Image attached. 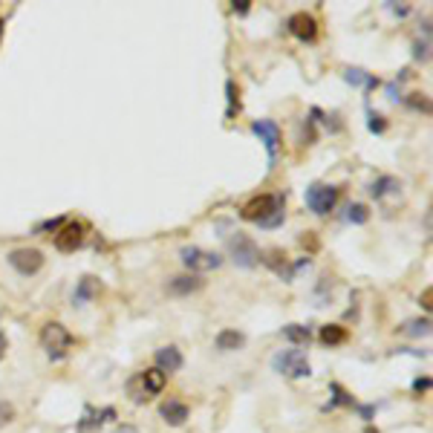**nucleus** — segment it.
Listing matches in <instances>:
<instances>
[{
    "label": "nucleus",
    "instance_id": "nucleus-23",
    "mask_svg": "<svg viewBox=\"0 0 433 433\" xmlns=\"http://www.w3.org/2000/svg\"><path fill=\"white\" fill-rule=\"evenodd\" d=\"M399 332L411 335V338H427L430 335V318H413V321H404L399 327Z\"/></svg>",
    "mask_w": 433,
    "mask_h": 433
},
{
    "label": "nucleus",
    "instance_id": "nucleus-18",
    "mask_svg": "<svg viewBox=\"0 0 433 433\" xmlns=\"http://www.w3.org/2000/svg\"><path fill=\"white\" fill-rule=\"evenodd\" d=\"M260 263L269 266L275 275H280L286 283H292V272H289V260L283 249H269V252H260Z\"/></svg>",
    "mask_w": 433,
    "mask_h": 433
},
{
    "label": "nucleus",
    "instance_id": "nucleus-29",
    "mask_svg": "<svg viewBox=\"0 0 433 433\" xmlns=\"http://www.w3.org/2000/svg\"><path fill=\"white\" fill-rule=\"evenodd\" d=\"M128 396H130V401H133V404H144V401H151V399H148V393L142 390L139 376H133V378L128 381Z\"/></svg>",
    "mask_w": 433,
    "mask_h": 433
},
{
    "label": "nucleus",
    "instance_id": "nucleus-19",
    "mask_svg": "<svg viewBox=\"0 0 433 433\" xmlns=\"http://www.w3.org/2000/svg\"><path fill=\"white\" fill-rule=\"evenodd\" d=\"M243 344H246V335L240 329H220L214 338V350H220V352H237V350H243Z\"/></svg>",
    "mask_w": 433,
    "mask_h": 433
},
{
    "label": "nucleus",
    "instance_id": "nucleus-36",
    "mask_svg": "<svg viewBox=\"0 0 433 433\" xmlns=\"http://www.w3.org/2000/svg\"><path fill=\"white\" fill-rule=\"evenodd\" d=\"M427 390H430V376L413 378V393H416V396H422V393H427Z\"/></svg>",
    "mask_w": 433,
    "mask_h": 433
},
{
    "label": "nucleus",
    "instance_id": "nucleus-39",
    "mask_svg": "<svg viewBox=\"0 0 433 433\" xmlns=\"http://www.w3.org/2000/svg\"><path fill=\"white\" fill-rule=\"evenodd\" d=\"M387 9H390L393 15H399V18H404L407 12H411V6H393V4H387Z\"/></svg>",
    "mask_w": 433,
    "mask_h": 433
},
{
    "label": "nucleus",
    "instance_id": "nucleus-21",
    "mask_svg": "<svg viewBox=\"0 0 433 433\" xmlns=\"http://www.w3.org/2000/svg\"><path fill=\"white\" fill-rule=\"evenodd\" d=\"M280 338H286L292 347H306L312 341V327H306V324H286L280 329Z\"/></svg>",
    "mask_w": 433,
    "mask_h": 433
},
{
    "label": "nucleus",
    "instance_id": "nucleus-13",
    "mask_svg": "<svg viewBox=\"0 0 433 433\" xmlns=\"http://www.w3.org/2000/svg\"><path fill=\"white\" fill-rule=\"evenodd\" d=\"M159 416L165 425H171V427H182L188 419H191V407L179 399H165L159 404Z\"/></svg>",
    "mask_w": 433,
    "mask_h": 433
},
{
    "label": "nucleus",
    "instance_id": "nucleus-24",
    "mask_svg": "<svg viewBox=\"0 0 433 433\" xmlns=\"http://www.w3.org/2000/svg\"><path fill=\"white\" fill-rule=\"evenodd\" d=\"M344 220H347L350 226H367L370 208H367L364 202H350V205H347V214H344Z\"/></svg>",
    "mask_w": 433,
    "mask_h": 433
},
{
    "label": "nucleus",
    "instance_id": "nucleus-34",
    "mask_svg": "<svg viewBox=\"0 0 433 433\" xmlns=\"http://www.w3.org/2000/svg\"><path fill=\"white\" fill-rule=\"evenodd\" d=\"M427 50H430V41H427V38H425V41H416V46H413V58H416V61H427V58H430Z\"/></svg>",
    "mask_w": 433,
    "mask_h": 433
},
{
    "label": "nucleus",
    "instance_id": "nucleus-9",
    "mask_svg": "<svg viewBox=\"0 0 433 433\" xmlns=\"http://www.w3.org/2000/svg\"><path fill=\"white\" fill-rule=\"evenodd\" d=\"M84 240H87V226L78 223V220H67V223L58 228V234H55L53 243H55L58 252L69 254V252H78V249L84 246Z\"/></svg>",
    "mask_w": 433,
    "mask_h": 433
},
{
    "label": "nucleus",
    "instance_id": "nucleus-25",
    "mask_svg": "<svg viewBox=\"0 0 433 433\" xmlns=\"http://www.w3.org/2000/svg\"><path fill=\"white\" fill-rule=\"evenodd\" d=\"M373 76V72H367V69H361V67H347L344 69V81L350 84V87H367V78Z\"/></svg>",
    "mask_w": 433,
    "mask_h": 433
},
{
    "label": "nucleus",
    "instance_id": "nucleus-28",
    "mask_svg": "<svg viewBox=\"0 0 433 433\" xmlns=\"http://www.w3.org/2000/svg\"><path fill=\"white\" fill-rule=\"evenodd\" d=\"M367 128H370V133L381 136L384 130H387V118H384L381 113H376V110H370V107H367Z\"/></svg>",
    "mask_w": 433,
    "mask_h": 433
},
{
    "label": "nucleus",
    "instance_id": "nucleus-10",
    "mask_svg": "<svg viewBox=\"0 0 433 433\" xmlns=\"http://www.w3.org/2000/svg\"><path fill=\"white\" fill-rule=\"evenodd\" d=\"M116 419V407H92V404H84V413H81V419L76 422V430L78 433H95L102 425H107V422H113Z\"/></svg>",
    "mask_w": 433,
    "mask_h": 433
},
{
    "label": "nucleus",
    "instance_id": "nucleus-30",
    "mask_svg": "<svg viewBox=\"0 0 433 433\" xmlns=\"http://www.w3.org/2000/svg\"><path fill=\"white\" fill-rule=\"evenodd\" d=\"M404 104L419 110V113H430V102H427L425 92H411V99H404Z\"/></svg>",
    "mask_w": 433,
    "mask_h": 433
},
{
    "label": "nucleus",
    "instance_id": "nucleus-26",
    "mask_svg": "<svg viewBox=\"0 0 433 433\" xmlns=\"http://www.w3.org/2000/svg\"><path fill=\"white\" fill-rule=\"evenodd\" d=\"M226 102H228L226 118H234V113H240V90H237V84L231 78L226 81Z\"/></svg>",
    "mask_w": 433,
    "mask_h": 433
},
{
    "label": "nucleus",
    "instance_id": "nucleus-27",
    "mask_svg": "<svg viewBox=\"0 0 433 433\" xmlns=\"http://www.w3.org/2000/svg\"><path fill=\"white\" fill-rule=\"evenodd\" d=\"M407 76H411V72L401 69L393 81H387V87H384V90H387V99H390V102H396V104H399V102H404V95H401V87H399V84H401Z\"/></svg>",
    "mask_w": 433,
    "mask_h": 433
},
{
    "label": "nucleus",
    "instance_id": "nucleus-8",
    "mask_svg": "<svg viewBox=\"0 0 433 433\" xmlns=\"http://www.w3.org/2000/svg\"><path fill=\"white\" fill-rule=\"evenodd\" d=\"M6 260H9V266H12L18 275H23V277L38 275V272L43 269V263H46L43 252H41V249H29V246L12 249V252L6 254Z\"/></svg>",
    "mask_w": 433,
    "mask_h": 433
},
{
    "label": "nucleus",
    "instance_id": "nucleus-33",
    "mask_svg": "<svg viewBox=\"0 0 433 433\" xmlns=\"http://www.w3.org/2000/svg\"><path fill=\"white\" fill-rule=\"evenodd\" d=\"M355 411H358V416L364 419V425H373V419H376V411L378 407L376 404H355Z\"/></svg>",
    "mask_w": 433,
    "mask_h": 433
},
{
    "label": "nucleus",
    "instance_id": "nucleus-1",
    "mask_svg": "<svg viewBox=\"0 0 433 433\" xmlns=\"http://www.w3.org/2000/svg\"><path fill=\"white\" fill-rule=\"evenodd\" d=\"M240 216L260 228H277L286 223V194H257L240 208Z\"/></svg>",
    "mask_w": 433,
    "mask_h": 433
},
{
    "label": "nucleus",
    "instance_id": "nucleus-37",
    "mask_svg": "<svg viewBox=\"0 0 433 433\" xmlns=\"http://www.w3.org/2000/svg\"><path fill=\"white\" fill-rule=\"evenodd\" d=\"M249 9H252V0H234V4H231L234 15H249Z\"/></svg>",
    "mask_w": 433,
    "mask_h": 433
},
{
    "label": "nucleus",
    "instance_id": "nucleus-35",
    "mask_svg": "<svg viewBox=\"0 0 433 433\" xmlns=\"http://www.w3.org/2000/svg\"><path fill=\"white\" fill-rule=\"evenodd\" d=\"M393 355H413V358H427V350H416V347H396Z\"/></svg>",
    "mask_w": 433,
    "mask_h": 433
},
{
    "label": "nucleus",
    "instance_id": "nucleus-20",
    "mask_svg": "<svg viewBox=\"0 0 433 433\" xmlns=\"http://www.w3.org/2000/svg\"><path fill=\"white\" fill-rule=\"evenodd\" d=\"M399 191H401V182H399L396 177L381 174V177H376L373 185H370V197H373V200H384V197L399 194Z\"/></svg>",
    "mask_w": 433,
    "mask_h": 433
},
{
    "label": "nucleus",
    "instance_id": "nucleus-43",
    "mask_svg": "<svg viewBox=\"0 0 433 433\" xmlns=\"http://www.w3.org/2000/svg\"><path fill=\"white\" fill-rule=\"evenodd\" d=\"M0 35H4V20H0Z\"/></svg>",
    "mask_w": 433,
    "mask_h": 433
},
{
    "label": "nucleus",
    "instance_id": "nucleus-7",
    "mask_svg": "<svg viewBox=\"0 0 433 433\" xmlns=\"http://www.w3.org/2000/svg\"><path fill=\"white\" fill-rule=\"evenodd\" d=\"M252 133L263 142V148L269 153V167L277 165V153H280V144H283V133H280V125L272 122V118H254L252 122Z\"/></svg>",
    "mask_w": 433,
    "mask_h": 433
},
{
    "label": "nucleus",
    "instance_id": "nucleus-31",
    "mask_svg": "<svg viewBox=\"0 0 433 433\" xmlns=\"http://www.w3.org/2000/svg\"><path fill=\"white\" fill-rule=\"evenodd\" d=\"M67 223V216H55V220H43V223H38V228H35V234H58V228Z\"/></svg>",
    "mask_w": 433,
    "mask_h": 433
},
{
    "label": "nucleus",
    "instance_id": "nucleus-17",
    "mask_svg": "<svg viewBox=\"0 0 433 433\" xmlns=\"http://www.w3.org/2000/svg\"><path fill=\"white\" fill-rule=\"evenodd\" d=\"M136 376H139L142 390L148 393V399L162 396V390L167 387V376H165L162 370H156V367H148V370H142V373H136Z\"/></svg>",
    "mask_w": 433,
    "mask_h": 433
},
{
    "label": "nucleus",
    "instance_id": "nucleus-41",
    "mask_svg": "<svg viewBox=\"0 0 433 433\" xmlns=\"http://www.w3.org/2000/svg\"><path fill=\"white\" fill-rule=\"evenodd\" d=\"M6 347H9V341H6V335H4V329H0V358H4Z\"/></svg>",
    "mask_w": 433,
    "mask_h": 433
},
{
    "label": "nucleus",
    "instance_id": "nucleus-12",
    "mask_svg": "<svg viewBox=\"0 0 433 433\" xmlns=\"http://www.w3.org/2000/svg\"><path fill=\"white\" fill-rule=\"evenodd\" d=\"M153 367H156V370H162L165 376L179 373V370L185 367V355H182V350H179V347H174V344L159 347V350L153 352Z\"/></svg>",
    "mask_w": 433,
    "mask_h": 433
},
{
    "label": "nucleus",
    "instance_id": "nucleus-32",
    "mask_svg": "<svg viewBox=\"0 0 433 433\" xmlns=\"http://www.w3.org/2000/svg\"><path fill=\"white\" fill-rule=\"evenodd\" d=\"M15 422V404L6 401V399H0V427H6Z\"/></svg>",
    "mask_w": 433,
    "mask_h": 433
},
{
    "label": "nucleus",
    "instance_id": "nucleus-2",
    "mask_svg": "<svg viewBox=\"0 0 433 433\" xmlns=\"http://www.w3.org/2000/svg\"><path fill=\"white\" fill-rule=\"evenodd\" d=\"M38 341H41V350L46 352V358L53 361V364H61L67 361V355L76 347V338H72V332L61 324V321H46L38 332Z\"/></svg>",
    "mask_w": 433,
    "mask_h": 433
},
{
    "label": "nucleus",
    "instance_id": "nucleus-11",
    "mask_svg": "<svg viewBox=\"0 0 433 433\" xmlns=\"http://www.w3.org/2000/svg\"><path fill=\"white\" fill-rule=\"evenodd\" d=\"M286 29H289V35H292V38H298L301 43H312L318 38V20L312 15H306V12H295V15H289Z\"/></svg>",
    "mask_w": 433,
    "mask_h": 433
},
{
    "label": "nucleus",
    "instance_id": "nucleus-5",
    "mask_svg": "<svg viewBox=\"0 0 433 433\" xmlns=\"http://www.w3.org/2000/svg\"><path fill=\"white\" fill-rule=\"evenodd\" d=\"M179 260L185 263V269L191 275H205V272H214V269L223 266V254L200 249V246H182L179 249Z\"/></svg>",
    "mask_w": 433,
    "mask_h": 433
},
{
    "label": "nucleus",
    "instance_id": "nucleus-38",
    "mask_svg": "<svg viewBox=\"0 0 433 433\" xmlns=\"http://www.w3.org/2000/svg\"><path fill=\"white\" fill-rule=\"evenodd\" d=\"M430 298H433V289H425V295H422V298H419V303H422V306H425V312H427V309H430Z\"/></svg>",
    "mask_w": 433,
    "mask_h": 433
},
{
    "label": "nucleus",
    "instance_id": "nucleus-4",
    "mask_svg": "<svg viewBox=\"0 0 433 433\" xmlns=\"http://www.w3.org/2000/svg\"><path fill=\"white\" fill-rule=\"evenodd\" d=\"M338 197H341V188L338 185H329V182H312L306 188L303 194V202L312 214L318 216H327L335 211V205H338Z\"/></svg>",
    "mask_w": 433,
    "mask_h": 433
},
{
    "label": "nucleus",
    "instance_id": "nucleus-22",
    "mask_svg": "<svg viewBox=\"0 0 433 433\" xmlns=\"http://www.w3.org/2000/svg\"><path fill=\"white\" fill-rule=\"evenodd\" d=\"M318 338H321L324 347H341V344H347L350 332H347V327H341V324H324L321 332H318Z\"/></svg>",
    "mask_w": 433,
    "mask_h": 433
},
{
    "label": "nucleus",
    "instance_id": "nucleus-42",
    "mask_svg": "<svg viewBox=\"0 0 433 433\" xmlns=\"http://www.w3.org/2000/svg\"><path fill=\"white\" fill-rule=\"evenodd\" d=\"M361 433H381V430H378L376 425H367V427H364V430H361Z\"/></svg>",
    "mask_w": 433,
    "mask_h": 433
},
{
    "label": "nucleus",
    "instance_id": "nucleus-40",
    "mask_svg": "<svg viewBox=\"0 0 433 433\" xmlns=\"http://www.w3.org/2000/svg\"><path fill=\"white\" fill-rule=\"evenodd\" d=\"M113 433H139V427L136 425H118Z\"/></svg>",
    "mask_w": 433,
    "mask_h": 433
},
{
    "label": "nucleus",
    "instance_id": "nucleus-3",
    "mask_svg": "<svg viewBox=\"0 0 433 433\" xmlns=\"http://www.w3.org/2000/svg\"><path fill=\"white\" fill-rule=\"evenodd\" d=\"M272 370L277 376H286V378H309L312 376V364L301 347H292V350H280L272 355Z\"/></svg>",
    "mask_w": 433,
    "mask_h": 433
},
{
    "label": "nucleus",
    "instance_id": "nucleus-6",
    "mask_svg": "<svg viewBox=\"0 0 433 433\" xmlns=\"http://www.w3.org/2000/svg\"><path fill=\"white\" fill-rule=\"evenodd\" d=\"M228 254H231V260L240 269L260 266V249H257L254 240L249 234H243V231H234V237H228Z\"/></svg>",
    "mask_w": 433,
    "mask_h": 433
},
{
    "label": "nucleus",
    "instance_id": "nucleus-15",
    "mask_svg": "<svg viewBox=\"0 0 433 433\" xmlns=\"http://www.w3.org/2000/svg\"><path fill=\"white\" fill-rule=\"evenodd\" d=\"M102 289H104V286H102L99 277L84 275V277L76 283V289H72V306H87V303H92L95 298H99Z\"/></svg>",
    "mask_w": 433,
    "mask_h": 433
},
{
    "label": "nucleus",
    "instance_id": "nucleus-16",
    "mask_svg": "<svg viewBox=\"0 0 433 433\" xmlns=\"http://www.w3.org/2000/svg\"><path fill=\"white\" fill-rule=\"evenodd\" d=\"M355 396L344 387L341 381H329V401L321 404V411L324 413H332V411H338V407H355Z\"/></svg>",
    "mask_w": 433,
    "mask_h": 433
},
{
    "label": "nucleus",
    "instance_id": "nucleus-14",
    "mask_svg": "<svg viewBox=\"0 0 433 433\" xmlns=\"http://www.w3.org/2000/svg\"><path fill=\"white\" fill-rule=\"evenodd\" d=\"M205 289V280H202V275H177V277H171L167 280V292L171 295H177V298H188V295H197V292H202Z\"/></svg>",
    "mask_w": 433,
    "mask_h": 433
}]
</instances>
